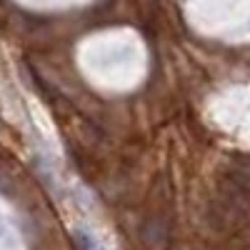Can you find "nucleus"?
<instances>
[{
  "label": "nucleus",
  "instance_id": "1",
  "mask_svg": "<svg viewBox=\"0 0 250 250\" xmlns=\"http://www.w3.org/2000/svg\"><path fill=\"white\" fill-rule=\"evenodd\" d=\"M75 240H78L80 250H105V248H103L93 235H88L85 230H75Z\"/></svg>",
  "mask_w": 250,
  "mask_h": 250
}]
</instances>
